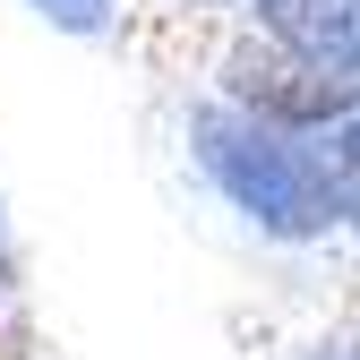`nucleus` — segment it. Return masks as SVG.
<instances>
[{
  "label": "nucleus",
  "mask_w": 360,
  "mask_h": 360,
  "mask_svg": "<svg viewBox=\"0 0 360 360\" xmlns=\"http://www.w3.org/2000/svg\"><path fill=\"white\" fill-rule=\"evenodd\" d=\"M34 9H52L60 26H103V0H34Z\"/></svg>",
  "instance_id": "1"
}]
</instances>
